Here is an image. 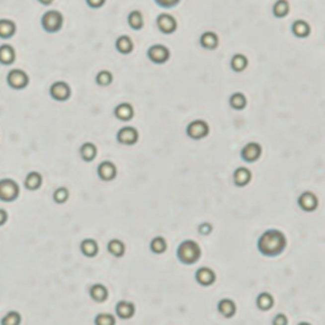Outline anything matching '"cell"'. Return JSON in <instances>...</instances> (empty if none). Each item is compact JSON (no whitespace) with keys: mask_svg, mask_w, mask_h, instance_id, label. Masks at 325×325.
Segmentation results:
<instances>
[{"mask_svg":"<svg viewBox=\"0 0 325 325\" xmlns=\"http://www.w3.org/2000/svg\"><path fill=\"white\" fill-rule=\"evenodd\" d=\"M287 247V238L279 230H268L258 240V250L267 258L278 256Z\"/></svg>","mask_w":325,"mask_h":325,"instance_id":"cell-1","label":"cell"},{"mask_svg":"<svg viewBox=\"0 0 325 325\" xmlns=\"http://www.w3.org/2000/svg\"><path fill=\"white\" fill-rule=\"evenodd\" d=\"M177 259L184 265H193L202 258V249L199 244L194 240H185L177 247Z\"/></svg>","mask_w":325,"mask_h":325,"instance_id":"cell-2","label":"cell"},{"mask_svg":"<svg viewBox=\"0 0 325 325\" xmlns=\"http://www.w3.org/2000/svg\"><path fill=\"white\" fill-rule=\"evenodd\" d=\"M63 14L58 10H47L41 18V26L42 28L49 33H54L60 31L63 27Z\"/></svg>","mask_w":325,"mask_h":325,"instance_id":"cell-3","label":"cell"},{"mask_svg":"<svg viewBox=\"0 0 325 325\" xmlns=\"http://www.w3.org/2000/svg\"><path fill=\"white\" fill-rule=\"evenodd\" d=\"M19 196V185L12 179L0 180V200L5 203L14 202Z\"/></svg>","mask_w":325,"mask_h":325,"instance_id":"cell-4","label":"cell"},{"mask_svg":"<svg viewBox=\"0 0 325 325\" xmlns=\"http://www.w3.org/2000/svg\"><path fill=\"white\" fill-rule=\"evenodd\" d=\"M186 134H188L189 138L194 139V141L204 139L209 134V125L207 124V121L200 120V119L193 120L186 126Z\"/></svg>","mask_w":325,"mask_h":325,"instance_id":"cell-5","label":"cell"},{"mask_svg":"<svg viewBox=\"0 0 325 325\" xmlns=\"http://www.w3.org/2000/svg\"><path fill=\"white\" fill-rule=\"evenodd\" d=\"M147 56L150 59L153 64H164L166 62H168L170 59L171 53L170 49L164 45H152V46L148 49L147 51Z\"/></svg>","mask_w":325,"mask_h":325,"instance_id":"cell-6","label":"cell"},{"mask_svg":"<svg viewBox=\"0 0 325 325\" xmlns=\"http://www.w3.org/2000/svg\"><path fill=\"white\" fill-rule=\"evenodd\" d=\"M6 82L13 89H23L28 85L29 77L28 74L21 69H13L6 76Z\"/></svg>","mask_w":325,"mask_h":325,"instance_id":"cell-7","label":"cell"},{"mask_svg":"<svg viewBox=\"0 0 325 325\" xmlns=\"http://www.w3.org/2000/svg\"><path fill=\"white\" fill-rule=\"evenodd\" d=\"M261 146L256 142H250V143L245 144L241 150V159L245 162H249V163H254V162L258 161L261 157Z\"/></svg>","mask_w":325,"mask_h":325,"instance_id":"cell-8","label":"cell"},{"mask_svg":"<svg viewBox=\"0 0 325 325\" xmlns=\"http://www.w3.org/2000/svg\"><path fill=\"white\" fill-rule=\"evenodd\" d=\"M117 142L124 146H134L139 139V133L134 126H123L116 134Z\"/></svg>","mask_w":325,"mask_h":325,"instance_id":"cell-9","label":"cell"},{"mask_svg":"<svg viewBox=\"0 0 325 325\" xmlns=\"http://www.w3.org/2000/svg\"><path fill=\"white\" fill-rule=\"evenodd\" d=\"M297 203H299L300 208L304 212H308V213L317 211L318 207H319V199L313 191H304L299 196Z\"/></svg>","mask_w":325,"mask_h":325,"instance_id":"cell-10","label":"cell"},{"mask_svg":"<svg viewBox=\"0 0 325 325\" xmlns=\"http://www.w3.org/2000/svg\"><path fill=\"white\" fill-rule=\"evenodd\" d=\"M157 27L164 35H171L177 29V21L173 15L168 13H161L157 17Z\"/></svg>","mask_w":325,"mask_h":325,"instance_id":"cell-11","label":"cell"},{"mask_svg":"<svg viewBox=\"0 0 325 325\" xmlns=\"http://www.w3.org/2000/svg\"><path fill=\"white\" fill-rule=\"evenodd\" d=\"M71 94H72V89L67 82H55L51 84L50 96L53 97L55 101L64 102V101L69 100Z\"/></svg>","mask_w":325,"mask_h":325,"instance_id":"cell-12","label":"cell"},{"mask_svg":"<svg viewBox=\"0 0 325 325\" xmlns=\"http://www.w3.org/2000/svg\"><path fill=\"white\" fill-rule=\"evenodd\" d=\"M195 281L203 286V287H209L212 284L216 283L217 275L212 268L202 267L195 272Z\"/></svg>","mask_w":325,"mask_h":325,"instance_id":"cell-13","label":"cell"},{"mask_svg":"<svg viewBox=\"0 0 325 325\" xmlns=\"http://www.w3.org/2000/svg\"><path fill=\"white\" fill-rule=\"evenodd\" d=\"M97 175L102 181H112L117 175V168L111 161H103L97 167Z\"/></svg>","mask_w":325,"mask_h":325,"instance_id":"cell-14","label":"cell"},{"mask_svg":"<svg viewBox=\"0 0 325 325\" xmlns=\"http://www.w3.org/2000/svg\"><path fill=\"white\" fill-rule=\"evenodd\" d=\"M232 179H234V184L236 185V186L244 188V186H246L247 184H250V181H251L252 179V173L247 167L241 166L238 167V168L234 171V177H232Z\"/></svg>","mask_w":325,"mask_h":325,"instance_id":"cell-15","label":"cell"},{"mask_svg":"<svg viewBox=\"0 0 325 325\" xmlns=\"http://www.w3.org/2000/svg\"><path fill=\"white\" fill-rule=\"evenodd\" d=\"M115 313L120 319L128 320L132 319L135 314V306L133 302L126 301V300H121L116 304V308H115Z\"/></svg>","mask_w":325,"mask_h":325,"instance_id":"cell-16","label":"cell"},{"mask_svg":"<svg viewBox=\"0 0 325 325\" xmlns=\"http://www.w3.org/2000/svg\"><path fill=\"white\" fill-rule=\"evenodd\" d=\"M199 44L205 50H216L218 45H220V38L213 31H207L200 36Z\"/></svg>","mask_w":325,"mask_h":325,"instance_id":"cell-17","label":"cell"},{"mask_svg":"<svg viewBox=\"0 0 325 325\" xmlns=\"http://www.w3.org/2000/svg\"><path fill=\"white\" fill-rule=\"evenodd\" d=\"M114 115L116 119H119V120L129 121L134 117V108H133V106L128 102L119 103V105L115 107Z\"/></svg>","mask_w":325,"mask_h":325,"instance_id":"cell-18","label":"cell"},{"mask_svg":"<svg viewBox=\"0 0 325 325\" xmlns=\"http://www.w3.org/2000/svg\"><path fill=\"white\" fill-rule=\"evenodd\" d=\"M218 311L220 314H222L223 317L230 319V318H234L236 311H238V308H236V304H235L234 300L231 299H222L220 302H218Z\"/></svg>","mask_w":325,"mask_h":325,"instance_id":"cell-19","label":"cell"},{"mask_svg":"<svg viewBox=\"0 0 325 325\" xmlns=\"http://www.w3.org/2000/svg\"><path fill=\"white\" fill-rule=\"evenodd\" d=\"M291 29H292L293 35L299 38H306L309 37L311 33L310 24L306 21H304V19H297V21L293 22L292 26H291Z\"/></svg>","mask_w":325,"mask_h":325,"instance_id":"cell-20","label":"cell"},{"mask_svg":"<svg viewBox=\"0 0 325 325\" xmlns=\"http://www.w3.org/2000/svg\"><path fill=\"white\" fill-rule=\"evenodd\" d=\"M89 296H91V299L93 300V301L98 302V304H100V302H105L106 300L108 299L107 287L101 283L93 284V286H91V288H89Z\"/></svg>","mask_w":325,"mask_h":325,"instance_id":"cell-21","label":"cell"},{"mask_svg":"<svg viewBox=\"0 0 325 325\" xmlns=\"http://www.w3.org/2000/svg\"><path fill=\"white\" fill-rule=\"evenodd\" d=\"M81 251L87 258H94L98 254V244L93 239H84L81 243Z\"/></svg>","mask_w":325,"mask_h":325,"instance_id":"cell-22","label":"cell"},{"mask_svg":"<svg viewBox=\"0 0 325 325\" xmlns=\"http://www.w3.org/2000/svg\"><path fill=\"white\" fill-rule=\"evenodd\" d=\"M41 185H42V176L41 173L36 172V171L29 172L28 175L26 176V179H24V186H26L27 190L29 191L38 190V189L41 188Z\"/></svg>","mask_w":325,"mask_h":325,"instance_id":"cell-23","label":"cell"},{"mask_svg":"<svg viewBox=\"0 0 325 325\" xmlns=\"http://www.w3.org/2000/svg\"><path fill=\"white\" fill-rule=\"evenodd\" d=\"M15 60V51L13 46L4 44L0 46V64L10 65Z\"/></svg>","mask_w":325,"mask_h":325,"instance_id":"cell-24","label":"cell"},{"mask_svg":"<svg viewBox=\"0 0 325 325\" xmlns=\"http://www.w3.org/2000/svg\"><path fill=\"white\" fill-rule=\"evenodd\" d=\"M115 47H116V50L120 54L128 55V54L132 53L133 49H134V44H133L132 38H130L129 36L123 35L116 40V42H115Z\"/></svg>","mask_w":325,"mask_h":325,"instance_id":"cell-25","label":"cell"},{"mask_svg":"<svg viewBox=\"0 0 325 325\" xmlns=\"http://www.w3.org/2000/svg\"><path fill=\"white\" fill-rule=\"evenodd\" d=\"M256 306L259 310L261 311H268L274 306V299L269 292H261L259 293L256 297Z\"/></svg>","mask_w":325,"mask_h":325,"instance_id":"cell-26","label":"cell"},{"mask_svg":"<svg viewBox=\"0 0 325 325\" xmlns=\"http://www.w3.org/2000/svg\"><path fill=\"white\" fill-rule=\"evenodd\" d=\"M107 251L115 258H121L125 254V244L119 239H112L107 244Z\"/></svg>","mask_w":325,"mask_h":325,"instance_id":"cell-27","label":"cell"},{"mask_svg":"<svg viewBox=\"0 0 325 325\" xmlns=\"http://www.w3.org/2000/svg\"><path fill=\"white\" fill-rule=\"evenodd\" d=\"M80 152L83 161L92 162L97 157V147L93 143L87 142V143L82 144V147L80 148Z\"/></svg>","mask_w":325,"mask_h":325,"instance_id":"cell-28","label":"cell"},{"mask_svg":"<svg viewBox=\"0 0 325 325\" xmlns=\"http://www.w3.org/2000/svg\"><path fill=\"white\" fill-rule=\"evenodd\" d=\"M17 31L15 23L10 19H0V38H10Z\"/></svg>","mask_w":325,"mask_h":325,"instance_id":"cell-29","label":"cell"},{"mask_svg":"<svg viewBox=\"0 0 325 325\" xmlns=\"http://www.w3.org/2000/svg\"><path fill=\"white\" fill-rule=\"evenodd\" d=\"M249 60L244 54H235L231 59V69L236 73H241L247 68Z\"/></svg>","mask_w":325,"mask_h":325,"instance_id":"cell-30","label":"cell"},{"mask_svg":"<svg viewBox=\"0 0 325 325\" xmlns=\"http://www.w3.org/2000/svg\"><path fill=\"white\" fill-rule=\"evenodd\" d=\"M230 106L234 110H244L247 106V98L241 92H235L230 97Z\"/></svg>","mask_w":325,"mask_h":325,"instance_id":"cell-31","label":"cell"},{"mask_svg":"<svg viewBox=\"0 0 325 325\" xmlns=\"http://www.w3.org/2000/svg\"><path fill=\"white\" fill-rule=\"evenodd\" d=\"M290 13V3L287 0H277L273 5V14L275 18L287 17Z\"/></svg>","mask_w":325,"mask_h":325,"instance_id":"cell-32","label":"cell"},{"mask_svg":"<svg viewBox=\"0 0 325 325\" xmlns=\"http://www.w3.org/2000/svg\"><path fill=\"white\" fill-rule=\"evenodd\" d=\"M128 23H129L130 28L135 29V31H139V29L143 28L144 26L143 14H142L139 10H133V12H130L129 15H128Z\"/></svg>","mask_w":325,"mask_h":325,"instance_id":"cell-33","label":"cell"},{"mask_svg":"<svg viewBox=\"0 0 325 325\" xmlns=\"http://www.w3.org/2000/svg\"><path fill=\"white\" fill-rule=\"evenodd\" d=\"M150 247H151V251H152L153 254H157V255L163 254V252L167 250L166 239L162 238V236H156V238H153L152 241H151Z\"/></svg>","mask_w":325,"mask_h":325,"instance_id":"cell-34","label":"cell"},{"mask_svg":"<svg viewBox=\"0 0 325 325\" xmlns=\"http://www.w3.org/2000/svg\"><path fill=\"white\" fill-rule=\"evenodd\" d=\"M22 317L18 311H9L3 317L0 324L1 325H21Z\"/></svg>","mask_w":325,"mask_h":325,"instance_id":"cell-35","label":"cell"},{"mask_svg":"<svg viewBox=\"0 0 325 325\" xmlns=\"http://www.w3.org/2000/svg\"><path fill=\"white\" fill-rule=\"evenodd\" d=\"M116 324V318L111 314H98L94 318V325H115Z\"/></svg>","mask_w":325,"mask_h":325,"instance_id":"cell-36","label":"cell"},{"mask_svg":"<svg viewBox=\"0 0 325 325\" xmlns=\"http://www.w3.org/2000/svg\"><path fill=\"white\" fill-rule=\"evenodd\" d=\"M53 198L54 202L58 203V204H64L69 199V190L67 188H64V186H60V188H58L54 191Z\"/></svg>","mask_w":325,"mask_h":325,"instance_id":"cell-37","label":"cell"},{"mask_svg":"<svg viewBox=\"0 0 325 325\" xmlns=\"http://www.w3.org/2000/svg\"><path fill=\"white\" fill-rule=\"evenodd\" d=\"M112 80L114 77L108 71H101L97 73L96 76V83L98 85H102V87H106V85H110L112 83Z\"/></svg>","mask_w":325,"mask_h":325,"instance_id":"cell-38","label":"cell"},{"mask_svg":"<svg viewBox=\"0 0 325 325\" xmlns=\"http://www.w3.org/2000/svg\"><path fill=\"white\" fill-rule=\"evenodd\" d=\"M155 1L159 4L160 6H162V8H173V6L177 5L181 0H155Z\"/></svg>","mask_w":325,"mask_h":325,"instance_id":"cell-39","label":"cell"},{"mask_svg":"<svg viewBox=\"0 0 325 325\" xmlns=\"http://www.w3.org/2000/svg\"><path fill=\"white\" fill-rule=\"evenodd\" d=\"M272 325H288V319L284 314H277L272 320Z\"/></svg>","mask_w":325,"mask_h":325,"instance_id":"cell-40","label":"cell"},{"mask_svg":"<svg viewBox=\"0 0 325 325\" xmlns=\"http://www.w3.org/2000/svg\"><path fill=\"white\" fill-rule=\"evenodd\" d=\"M198 231H199V234H202L203 236H208V235L213 231V226L208 222H204L198 227Z\"/></svg>","mask_w":325,"mask_h":325,"instance_id":"cell-41","label":"cell"},{"mask_svg":"<svg viewBox=\"0 0 325 325\" xmlns=\"http://www.w3.org/2000/svg\"><path fill=\"white\" fill-rule=\"evenodd\" d=\"M85 1L91 8H101L106 3V0H85Z\"/></svg>","mask_w":325,"mask_h":325,"instance_id":"cell-42","label":"cell"},{"mask_svg":"<svg viewBox=\"0 0 325 325\" xmlns=\"http://www.w3.org/2000/svg\"><path fill=\"white\" fill-rule=\"evenodd\" d=\"M6 222H8V212L0 208V226H4Z\"/></svg>","mask_w":325,"mask_h":325,"instance_id":"cell-43","label":"cell"},{"mask_svg":"<svg viewBox=\"0 0 325 325\" xmlns=\"http://www.w3.org/2000/svg\"><path fill=\"white\" fill-rule=\"evenodd\" d=\"M38 1H40L41 4H44V5H50V4L53 3L54 0H38Z\"/></svg>","mask_w":325,"mask_h":325,"instance_id":"cell-44","label":"cell"},{"mask_svg":"<svg viewBox=\"0 0 325 325\" xmlns=\"http://www.w3.org/2000/svg\"><path fill=\"white\" fill-rule=\"evenodd\" d=\"M299 325H311L310 323H308V322H302V323H300Z\"/></svg>","mask_w":325,"mask_h":325,"instance_id":"cell-45","label":"cell"}]
</instances>
